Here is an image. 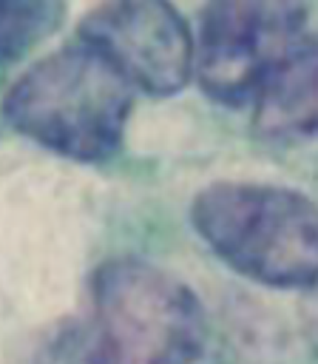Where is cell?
Wrapping results in <instances>:
<instances>
[{
  "instance_id": "8992f818",
  "label": "cell",
  "mask_w": 318,
  "mask_h": 364,
  "mask_svg": "<svg viewBox=\"0 0 318 364\" xmlns=\"http://www.w3.org/2000/svg\"><path fill=\"white\" fill-rule=\"evenodd\" d=\"M253 131L278 145L318 139V34L301 37L256 91Z\"/></svg>"
},
{
  "instance_id": "5b68a950",
  "label": "cell",
  "mask_w": 318,
  "mask_h": 364,
  "mask_svg": "<svg viewBox=\"0 0 318 364\" xmlns=\"http://www.w3.org/2000/svg\"><path fill=\"white\" fill-rule=\"evenodd\" d=\"M77 40L133 91L159 100L179 94L196 68L190 28L170 0H102L80 23Z\"/></svg>"
},
{
  "instance_id": "6da1fadb",
  "label": "cell",
  "mask_w": 318,
  "mask_h": 364,
  "mask_svg": "<svg viewBox=\"0 0 318 364\" xmlns=\"http://www.w3.org/2000/svg\"><path fill=\"white\" fill-rule=\"evenodd\" d=\"M131 108L133 88L80 40L37 60L3 100L17 134L85 165L119 154Z\"/></svg>"
},
{
  "instance_id": "3957f363",
  "label": "cell",
  "mask_w": 318,
  "mask_h": 364,
  "mask_svg": "<svg viewBox=\"0 0 318 364\" xmlns=\"http://www.w3.org/2000/svg\"><path fill=\"white\" fill-rule=\"evenodd\" d=\"M91 301L105 364H190L204 350L202 301L145 259L102 262L91 276Z\"/></svg>"
},
{
  "instance_id": "277c9868",
  "label": "cell",
  "mask_w": 318,
  "mask_h": 364,
  "mask_svg": "<svg viewBox=\"0 0 318 364\" xmlns=\"http://www.w3.org/2000/svg\"><path fill=\"white\" fill-rule=\"evenodd\" d=\"M309 0H207L199 20L196 74L227 108L250 102L270 68L301 40Z\"/></svg>"
},
{
  "instance_id": "ba28073f",
  "label": "cell",
  "mask_w": 318,
  "mask_h": 364,
  "mask_svg": "<svg viewBox=\"0 0 318 364\" xmlns=\"http://www.w3.org/2000/svg\"><path fill=\"white\" fill-rule=\"evenodd\" d=\"M17 364H105L94 324L60 318L26 341Z\"/></svg>"
},
{
  "instance_id": "7a4b0ae2",
  "label": "cell",
  "mask_w": 318,
  "mask_h": 364,
  "mask_svg": "<svg viewBox=\"0 0 318 364\" xmlns=\"http://www.w3.org/2000/svg\"><path fill=\"white\" fill-rule=\"evenodd\" d=\"M202 242L238 276L273 287L318 284V205L264 182H213L190 202Z\"/></svg>"
},
{
  "instance_id": "9c48e42d",
  "label": "cell",
  "mask_w": 318,
  "mask_h": 364,
  "mask_svg": "<svg viewBox=\"0 0 318 364\" xmlns=\"http://www.w3.org/2000/svg\"><path fill=\"white\" fill-rule=\"evenodd\" d=\"M315 350H318V327H315Z\"/></svg>"
},
{
  "instance_id": "52a82bcc",
  "label": "cell",
  "mask_w": 318,
  "mask_h": 364,
  "mask_svg": "<svg viewBox=\"0 0 318 364\" xmlns=\"http://www.w3.org/2000/svg\"><path fill=\"white\" fill-rule=\"evenodd\" d=\"M65 9L68 0H0V77L60 28Z\"/></svg>"
}]
</instances>
